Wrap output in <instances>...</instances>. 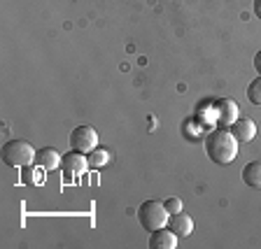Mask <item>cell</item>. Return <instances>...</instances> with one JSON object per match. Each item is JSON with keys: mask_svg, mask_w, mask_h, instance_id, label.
<instances>
[{"mask_svg": "<svg viewBox=\"0 0 261 249\" xmlns=\"http://www.w3.org/2000/svg\"><path fill=\"white\" fill-rule=\"evenodd\" d=\"M238 145L240 142L233 137L231 130H226V126L215 128L212 133H207L205 137V154L212 163L217 165H228L238 156Z\"/></svg>", "mask_w": 261, "mask_h": 249, "instance_id": "6da1fadb", "label": "cell"}, {"mask_svg": "<svg viewBox=\"0 0 261 249\" xmlns=\"http://www.w3.org/2000/svg\"><path fill=\"white\" fill-rule=\"evenodd\" d=\"M38 158V152L26 140H10L3 145V163L10 168H26Z\"/></svg>", "mask_w": 261, "mask_h": 249, "instance_id": "7a4b0ae2", "label": "cell"}, {"mask_svg": "<svg viewBox=\"0 0 261 249\" xmlns=\"http://www.w3.org/2000/svg\"><path fill=\"white\" fill-rule=\"evenodd\" d=\"M168 219H170V212L159 201H145L140 207H138V224L145 228L147 233H152L156 228L168 226Z\"/></svg>", "mask_w": 261, "mask_h": 249, "instance_id": "3957f363", "label": "cell"}, {"mask_svg": "<svg viewBox=\"0 0 261 249\" xmlns=\"http://www.w3.org/2000/svg\"><path fill=\"white\" fill-rule=\"evenodd\" d=\"M98 147V133L91 126H77L70 130V149L82 154H89Z\"/></svg>", "mask_w": 261, "mask_h": 249, "instance_id": "277c9868", "label": "cell"}, {"mask_svg": "<svg viewBox=\"0 0 261 249\" xmlns=\"http://www.w3.org/2000/svg\"><path fill=\"white\" fill-rule=\"evenodd\" d=\"M228 130L233 133V137L240 142V145H247V142H252L256 135V124L250 119V117H245V119L238 117L233 124L228 126Z\"/></svg>", "mask_w": 261, "mask_h": 249, "instance_id": "5b68a950", "label": "cell"}, {"mask_svg": "<svg viewBox=\"0 0 261 249\" xmlns=\"http://www.w3.org/2000/svg\"><path fill=\"white\" fill-rule=\"evenodd\" d=\"M177 247V235L168 226L156 228L149 233V249H175Z\"/></svg>", "mask_w": 261, "mask_h": 249, "instance_id": "8992f818", "label": "cell"}, {"mask_svg": "<svg viewBox=\"0 0 261 249\" xmlns=\"http://www.w3.org/2000/svg\"><path fill=\"white\" fill-rule=\"evenodd\" d=\"M61 168H63L68 175H80L89 168V161L82 152H75V149H72V152L61 156Z\"/></svg>", "mask_w": 261, "mask_h": 249, "instance_id": "52a82bcc", "label": "cell"}, {"mask_svg": "<svg viewBox=\"0 0 261 249\" xmlns=\"http://www.w3.org/2000/svg\"><path fill=\"white\" fill-rule=\"evenodd\" d=\"M215 112H217V121L222 126H226V128L238 119V105H236V100H231V98H222V100H217Z\"/></svg>", "mask_w": 261, "mask_h": 249, "instance_id": "ba28073f", "label": "cell"}, {"mask_svg": "<svg viewBox=\"0 0 261 249\" xmlns=\"http://www.w3.org/2000/svg\"><path fill=\"white\" fill-rule=\"evenodd\" d=\"M168 228L173 231L175 235H177V238H187V235H191V231H194V219H191L189 214H185V212L170 214Z\"/></svg>", "mask_w": 261, "mask_h": 249, "instance_id": "9c48e42d", "label": "cell"}, {"mask_svg": "<svg viewBox=\"0 0 261 249\" xmlns=\"http://www.w3.org/2000/svg\"><path fill=\"white\" fill-rule=\"evenodd\" d=\"M243 182L252 189H261V161H250L243 168Z\"/></svg>", "mask_w": 261, "mask_h": 249, "instance_id": "30bf717a", "label": "cell"}, {"mask_svg": "<svg viewBox=\"0 0 261 249\" xmlns=\"http://www.w3.org/2000/svg\"><path fill=\"white\" fill-rule=\"evenodd\" d=\"M38 163H40V168H44V170H56L61 165V156L54 147H44V149L38 152Z\"/></svg>", "mask_w": 261, "mask_h": 249, "instance_id": "8fae6325", "label": "cell"}, {"mask_svg": "<svg viewBox=\"0 0 261 249\" xmlns=\"http://www.w3.org/2000/svg\"><path fill=\"white\" fill-rule=\"evenodd\" d=\"M87 161H89V168H103L105 163L110 161V154H108V149H93V152H89L87 154Z\"/></svg>", "mask_w": 261, "mask_h": 249, "instance_id": "7c38bea8", "label": "cell"}, {"mask_svg": "<svg viewBox=\"0 0 261 249\" xmlns=\"http://www.w3.org/2000/svg\"><path fill=\"white\" fill-rule=\"evenodd\" d=\"M247 100H250L252 105H261V75L250 81V87H247Z\"/></svg>", "mask_w": 261, "mask_h": 249, "instance_id": "4fadbf2b", "label": "cell"}, {"mask_svg": "<svg viewBox=\"0 0 261 249\" xmlns=\"http://www.w3.org/2000/svg\"><path fill=\"white\" fill-rule=\"evenodd\" d=\"M166 205V210L170 212V214H177V212H182V201L179 198H168V201L163 203Z\"/></svg>", "mask_w": 261, "mask_h": 249, "instance_id": "5bb4252c", "label": "cell"}, {"mask_svg": "<svg viewBox=\"0 0 261 249\" xmlns=\"http://www.w3.org/2000/svg\"><path fill=\"white\" fill-rule=\"evenodd\" d=\"M21 170H23L21 179L26 184H35V182H38V175H35V170H31V165H26V168H21Z\"/></svg>", "mask_w": 261, "mask_h": 249, "instance_id": "9a60e30c", "label": "cell"}, {"mask_svg": "<svg viewBox=\"0 0 261 249\" xmlns=\"http://www.w3.org/2000/svg\"><path fill=\"white\" fill-rule=\"evenodd\" d=\"M254 70L261 75V51H256V56H254Z\"/></svg>", "mask_w": 261, "mask_h": 249, "instance_id": "2e32d148", "label": "cell"}, {"mask_svg": "<svg viewBox=\"0 0 261 249\" xmlns=\"http://www.w3.org/2000/svg\"><path fill=\"white\" fill-rule=\"evenodd\" d=\"M254 14L256 19H261V0H254Z\"/></svg>", "mask_w": 261, "mask_h": 249, "instance_id": "e0dca14e", "label": "cell"}]
</instances>
